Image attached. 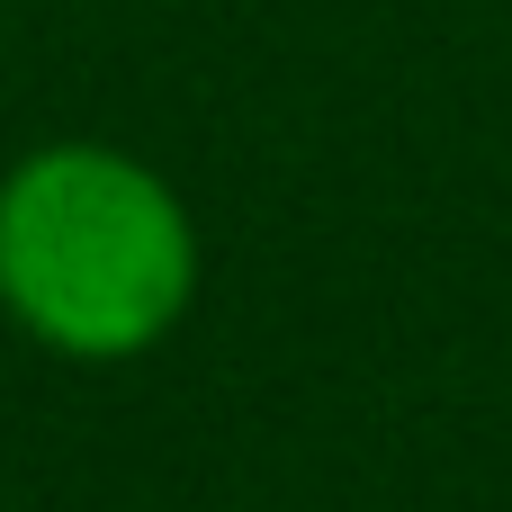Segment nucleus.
Instances as JSON below:
<instances>
[{
    "instance_id": "nucleus-1",
    "label": "nucleus",
    "mask_w": 512,
    "mask_h": 512,
    "mask_svg": "<svg viewBox=\"0 0 512 512\" xmlns=\"http://www.w3.org/2000/svg\"><path fill=\"white\" fill-rule=\"evenodd\" d=\"M198 216L126 144L63 135L0 171V306L54 360H144L198 297Z\"/></svg>"
}]
</instances>
